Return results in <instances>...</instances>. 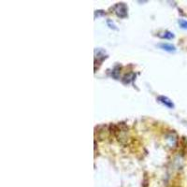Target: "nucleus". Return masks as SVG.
Listing matches in <instances>:
<instances>
[{"label":"nucleus","instance_id":"5","mask_svg":"<svg viewBox=\"0 0 187 187\" xmlns=\"http://www.w3.org/2000/svg\"><path fill=\"white\" fill-rule=\"evenodd\" d=\"M179 24H180V26H181L182 28L183 29H187V21L185 20H179Z\"/></svg>","mask_w":187,"mask_h":187},{"label":"nucleus","instance_id":"2","mask_svg":"<svg viewBox=\"0 0 187 187\" xmlns=\"http://www.w3.org/2000/svg\"><path fill=\"white\" fill-rule=\"evenodd\" d=\"M157 100H158L160 103H162L163 105H165L166 107L169 108V109H173L174 108V104L169 98H167V97H163V96H160L157 97Z\"/></svg>","mask_w":187,"mask_h":187},{"label":"nucleus","instance_id":"4","mask_svg":"<svg viewBox=\"0 0 187 187\" xmlns=\"http://www.w3.org/2000/svg\"><path fill=\"white\" fill-rule=\"evenodd\" d=\"M159 36H160V38H162L171 39V38H174V35H173V33H171L169 31H166V32L162 33V34H160Z\"/></svg>","mask_w":187,"mask_h":187},{"label":"nucleus","instance_id":"1","mask_svg":"<svg viewBox=\"0 0 187 187\" xmlns=\"http://www.w3.org/2000/svg\"><path fill=\"white\" fill-rule=\"evenodd\" d=\"M116 10V14L120 17H126L127 15V9L126 6L124 4V3H120L116 6L115 8Z\"/></svg>","mask_w":187,"mask_h":187},{"label":"nucleus","instance_id":"3","mask_svg":"<svg viewBox=\"0 0 187 187\" xmlns=\"http://www.w3.org/2000/svg\"><path fill=\"white\" fill-rule=\"evenodd\" d=\"M159 47H160V48H162L163 50L167 51V52H175V51H176L175 46H173L172 44H168V43L159 44Z\"/></svg>","mask_w":187,"mask_h":187}]
</instances>
